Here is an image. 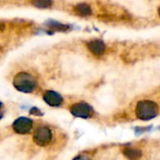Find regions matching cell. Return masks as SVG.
Masks as SVG:
<instances>
[{"instance_id": "10", "label": "cell", "mask_w": 160, "mask_h": 160, "mask_svg": "<svg viewBox=\"0 0 160 160\" xmlns=\"http://www.w3.org/2000/svg\"><path fill=\"white\" fill-rule=\"evenodd\" d=\"M32 5L38 8H47L52 5V1H33Z\"/></svg>"}, {"instance_id": "7", "label": "cell", "mask_w": 160, "mask_h": 160, "mask_svg": "<svg viewBox=\"0 0 160 160\" xmlns=\"http://www.w3.org/2000/svg\"><path fill=\"white\" fill-rule=\"evenodd\" d=\"M87 48L95 55H102L106 51V46L99 39H93L87 43Z\"/></svg>"}, {"instance_id": "4", "label": "cell", "mask_w": 160, "mask_h": 160, "mask_svg": "<svg viewBox=\"0 0 160 160\" xmlns=\"http://www.w3.org/2000/svg\"><path fill=\"white\" fill-rule=\"evenodd\" d=\"M52 131L47 127L38 128L33 135L34 142L38 145H40V146H45V145L49 144L52 141Z\"/></svg>"}, {"instance_id": "9", "label": "cell", "mask_w": 160, "mask_h": 160, "mask_svg": "<svg viewBox=\"0 0 160 160\" xmlns=\"http://www.w3.org/2000/svg\"><path fill=\"white\" fill-rule=\"evenodd\" d=\"M74 10L78 15L82 16V17L90 16L92 14V8L86 3H80V4L76 5L74 8Z\"/></svg>"}, {"instance_id": "8", "label": "cell", "mask_w": 160, "mask_h": 160, "mask_svg": "<svg viewBox=\"0 0 160 160\" xmlns=\"http://www.w3.org/2000/svg\"><path fill=\"white\" fill-rule=\"evenodd\" d=\"M123 154L125 155V157L129 160H139L142 156V153L140 149H136V148H131V147H127L123 149Z\"/></svg>"}, {"instance_id": "12", "label": "cell", "mask_w": 160, "mask_h": 160, "mask_svg": "<svg viewBox=\"0 0 160 160\" xmlns=\"http://www.w3.org/2000/svg\"><path fill=\"white\" fill-rule=\"evenodd\" d=\"M2 117V104L0 103V118Z\"/></svg>"}, {"instance_id": "5", "label": "cell", "mask_w": 160, "mask_h": 160, "mask_svg": "<svg viewBox=\"0 0 160 160\" xmlns=\"http://www.w3.org/2000/svg\"><path fill=\"white\" fill-rule=\"evenodd\" d=\"M12 128L13 130L18 134H27L33 128V122L27 117H20L14 121Z\"/></svg>"}, {"instance_id": "3", "label": "cell", "mask_w": 160, "mask_h": 160, "mask_svg": "<svg viewBox=\"0 0 160 160\" xmlns=\"http://www.w3.org/2000/svg\"><path fill=\"white\" fill-rule=\"evenodd\" d=\"M70 112L75 117L87 119L93 116L94 114V109L87 103L80 102L73 104L70 108Z\"/></svg>"}, {"instance_id": "6", "label": "cell", "mask_w": 160, "mask_h": 160, "mask_svg": "<svg viewBox=\"0 0 160 160\" xmlns=\"http://www.w3.org/2000/svg\"><path fill=\"white\" fill-rule=\"evenodd\" d=\"M43 99L52 107H59L64 102L63 98L54 91H46L43 95Z\"/></svg>"}, {"instance_id": "11", "label": "cell", "mask_w": 160, "mask_h": 160, "mask_svg": "<svg viewBox=\"0 0 160 160\" xmlns=\"http://www.w3.org/2000/svg\"><path fill=\"white\" fill-rule=\"evenodd\" d=\"M73 160H91L88 157L86 156H79V157H76Z\"/></svg>"}, {"instance_id": "1", "label": "cell", "mask_w": 160, "mask_h": 160, "mask_svg": "<svg viewBox=\"0 0 160 160\" xmlns=\"http://www.w3.org/2000/svg\"><path fill=\"white\" fill-rule=\"evenodd\" d=\"M158 114V105L151 100H142L137 104L136 115L139 119L148 121Z\"/></svg>"}, {"instance_id": "2", "label": "cell", "mask_w": 160, "mask_h": 160, "mask_svg": "<svg viewBox=\"0 0 160 160\" xmlns=\"http://www.w3.org/2000/svg\"><path fill=\"white\" fill-rule=\"evenodd\" d=\"M13 85L20 92L31 93L37 86V81L31 74L21 72L14 77Z\"/></svg>"}]
</instances>
